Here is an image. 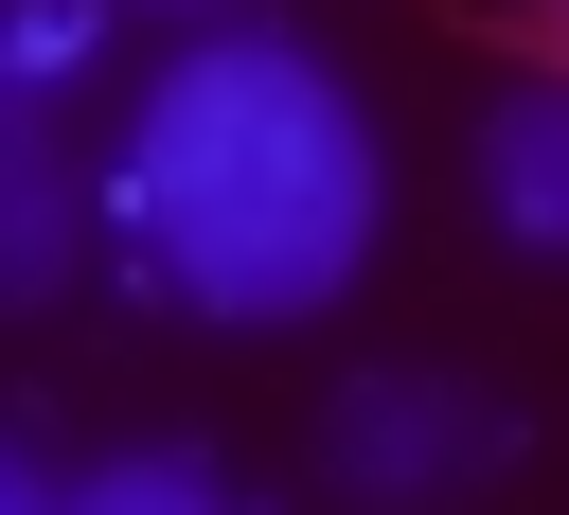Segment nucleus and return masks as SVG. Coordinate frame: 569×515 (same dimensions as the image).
Masks as SVG:
<instances>
[{
    "mask_svg": "<svg viewBox=\"0 0 569 515\" xmlns=\"http://www.w3.org/2000/svg\"><path fill=\"white\" fill-rule=\"evenodd\" d=\"M107 195H124L142 266H160L213 337H284V320H320V302L373 266L391 160H373V107H356L302 36H196V53L142 89Z\"/></svg>",
    "mask_w": 569,
    "mask_h": 515,
    "instance_id": "obj_1",
    "label": "nucleus"
},
{
    "mask_svg": "<svg viewBox=\"0 0 569 515\" xmlns=\"http://www.w3.org/2000/svg\"><path fill=\"white\" fill-rule=\"evenodd\" d=\"M320 462H338L356 515H462V497L516 462V408H498L480 373H356V391L320 408Z\"/></svg>",
    "mask_w": 569,
    "mask_h": 515,
    "instance_id": "obj_2",
    "label": "nucleus"
},
{
    "mask_svg": "<svg viewBox=\"0 0 569 515\" xmlns=\"http://www.w3.org/2000/svg\"><path fill=\"white\" fill-rule=\"evenodd\" d=\"M71 266H89V160L36 107H0V320L71 302Z\"/></svg>",
    "mask_w": 569,
    "mask_h": 515,
    "instance_id": "obj_3",
    "label": "nucleus"
},
{
    "mask_svg": "<svg viewBox=\"0 0 569 515\" xmlns=\"http://www.w3.org/2000/svg\"><path fill=\"white\" fill-rule=\"evenodd\" d=\"M480 213H498L516 249H569V89H551V71H516V89L480 107Z\"/></svg>",
    "mask_w": 569,
    "mask_h": 515,
    "instance_id": "obj_4",
    "label": "nucleus"
},
{
    "mask_svg": "<svg viewBox=\"0 0 569 515\" xmlns=\"http://www.w3.org/2000/svg\"><path fill=\"white\" fill-rule=\"evenodd\" d=\"M71 515H267V497H231L196 444H124V462H89V479H71Z\"/></svg>",
    "mask_w": 569,
    "mask_h": 515,
    "instance_id": "obj_5",
    "label": "nucleus"
},
{
    "mask_svg": "<svg viewBox=\"0 0 569 515\" xmlns=\"http://www.w3.org/2000/svg\"><path fill=\"white\" fill-rule=\"evenodd\" d=\"M445 36H480V53H516V71L569 89V0H445Z\"/></svg>",
    "mask_w": 569,
    "mask_h": 515,
    "instance_id": "obj_6",
    "label": "nucleus"
},
{
    "mask_svg": "<svg viewBox=\"0 0 569 515\" xmlns=\"http://www.w3.org/2000/svg\"><path fill=\"white\" fill-rule=\"evenodd\" d=\"M0 515H71V497H53V479H36L18 444H0Z\"/></svg>",
    "mask_w": 569,
    "mask_h": 515,
    "instance_id": "obj_7",
    "label": "nucleus"
},
{
    "mask_svg": "<svg viewBox=\"0 0 569 515\" xmlns=\"http://www.w3.org/2000/svg\"><path fill=\"white\" fill-rule=\"evenodd\" d=\"M160 18H249V0H160Z\"/></svg>",
    "mask_w": 569,
    "mask_h": 515,
    "instance_id": "obj_8",
    "label": "nucleus"
}]
</instances>
